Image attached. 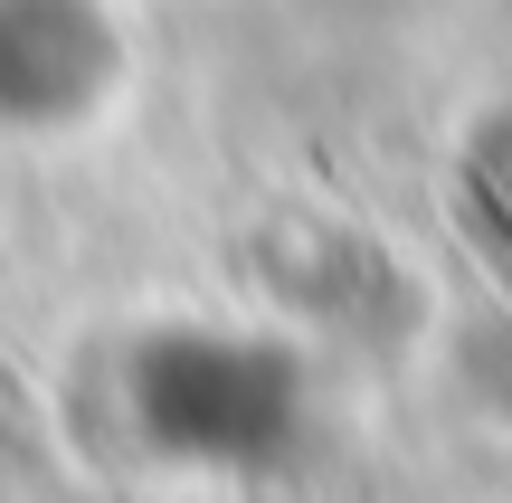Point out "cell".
<instances>
[{"instance_id": "1", "label": "cell", "mask_w": 512, "mask_h": 503, "mask_svg": "<svg viewBox=\"0 0 512 503\" xmlns=\"http://www.w3.org/2000/svg\"><path fill=\"white\" fill-rule=\"evenodd\" d=\"M133 38L114 0H0V133L67 143L124 105Z\"/></svg>"}]
</instances>
